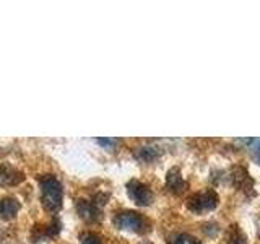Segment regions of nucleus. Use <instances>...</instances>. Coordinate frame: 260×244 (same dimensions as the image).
<instances>
[{"mask_svg": "<svg viewBox=\"0 0 260 244\" xmlns=\"http://www.w3.org/2000/svg\"><path fill=\"white\" fill-rule=\"evenodd\" d=\"M81 244H103L101 238L94 233H86L81 236Z\"/></svg>", "mask_w": 260, "mask_h": 244, "instance_id": "12", "label": "nucleus"}, {"mask_svg": "<svg viewBox=\"0 0 260 244\" xmlns=\"http://www.w3.org/2000/svg\"><path fill=\"white\" fill-rule=\"evenodd\" d=\"M166 182H168L169 189L173 192H176V194L182 192L185 189V182H184V179H182V176H181V173H179L177 168H173V169L168 171Z\"/></svg>", "mask_w": 260, "mask_h": 244, "instance_id": "6", "label": "nucleus"}, {"mask_svg": "<svg viewBox=\"0 0 260 244\" xmlns=\"http://www.w3.org/2000/svg\"><path fill=\"white\" fill-rule=\"evenodd\" d=\"M114 225H116L119 230H124V231L142 233L145 228V220L140 217V214H137V211L125 210L114 217Z\"/></svg>", "mask_w": 260, "mask_h": 244, "instance_id": "2", "label": "nucleus"}, {"mask_svg": "<svg viewBox=\"0 0 260 244\" xmlns=\"http://www.w3.org/2000/svg\"><path fill=\"white\" fill-rule=\"evenodd\" d=\"M41 200L49 211H57L62 207V186L52 174H44L39 179Z\"/></svg>", "mask_w": 260, "mask_h": 244, "instance_id": "1", "label": "nucleus"}, {"mask_svg": "<svg viewBox=\"0 0 260 244\" xmlns=\"http://www.w3.org/2000/svg\"><path fill=\"white\" fill-rule=\"evenodd\" d=\"M159 155L158 148H154V146H142V148H138L135 151V157L142 161H151L154 160Z\"/></svg>", "mask_w": 260, "mask_h": 244, "instance_id": "9", "label": "nucleus"}, {"mask_svg": "<svg viewBox=\"0 0 260 244\" xmlns=\"http://www.w3.org/2000/svg\"><path fill=\"white\" fill-rule=\"evenodd\" d=\"M0 181H2V184H18L23 181V174L20 173V171H16L13 168H7L4 166L2 168V174H0Z\"/></svg>", "mask_w": 260, "mask_h": 244, "instance_id": "8", "label": "nucleus"}, {"mask_svg": "<svg viewBox=\"0 0 260 244\" xmlns=\"http://www.w3.org/2000/svg\"><path fill=\"white\" fill-rule=\"evenodd\" d=\"M98 143L100 145H112L114 140H109V138H98Z\"/></svg>", "mask_w": 260, "mask_h": 244, "instance_id": "13", "label": "nucleus"}, {"mask_svg": "<svg viewBox=\"0 0 260 244\" xmlns=\"http://www.w3.org/2000/svg\"><path fill=\"white\" fill-rule=\"evenodd\" d=\"M218 205V195L213 191H205L200 194H195L187 202V207L192 211H208L213 210Z\"/></svg>", "mask_w": 260, "mask_h": 244, "instance_id": "3", "label": "nucleus"}, {"mask_svg": "<svg viewBox=\"0 0 260 244\" xmlns=\"http://www.w3.org/2000/svg\"><path fill=\"white\" fill-rule=\"evenodd\" d=\"M20 210V202L13 197H5L0 203V215L4 220H12Z\"/></svg>", "mask_w": 260, "mask_h": 244, "instance_id": "5", "label": "nucleus"}, {"mask_svg": "<svg viewBox=\"0 0 260 244\" xmlns=\"http://www.w3.org/2000/svg\"><path fill=\"white\" fill-rule=\"evenodd\" d=\"M174 244H200V242L190 234H177L174 238Z\"/></svg>", "mask_w": 260, "mask_h": 244, "instance_id": "11", "label": "nucleus"}, {"mask_svg": "<svg viewBox=\"0 0 260 244\" xmlns=\"http://www.w3.org/2000/svg\"><path fill=\"white\" fill-rule=\"evenodd\" d=\"M228 244H246V236L238 230V226H231L230 234H228Z\"/></svg>", "mask_w": 260, "mask_h": 244, "instance_id": "10", "label": "nucleus"}, {"mask_svg": "<svg viewBox=\"0 0 260 244\" xmlns=\"http://www.w3.org/2000/svg\"><path fill=\"white\" fill-rule=\"evenodd\" d=\"M258 150H260V143H258Z\"/></svg>", "mask_w": 260, "mask_h": 244, "instance_id": "15", "label": "nucleus"}, {"mask_svg": "<svg viewBox=\"0 0 260 244\" xmlns=\"http://www.w3.org/2000/svg\"><path fill=\"white\" fill-rule=\"evenodd\" d=\"M140 244H151V242H146V241H143V242H140Z\"/></svg>", "mask_w": 260, "mask_h": 244, "instance_id": "14", "label": "nucleus"}, {"mask_svg": "<svg viewBox=\"0 0 260 244\" xmlns=\"http://www.w3.org/2000/svg\"><path fill=\"white\" fill-rule=\"evenodd\" d=\"M77 210L80 217L83 220H88V222H94V220L98 218V208L93 202H86V200H80L77 203Z\"/></svg>", "mask_w": 260, "mask_h": 244, "instance_id": "7", "label": "nucleus"}, {"mask_svg": "<svg viewBox=\"0 0 260 244\" xmlns=\"http://www.w3.org/2000/svg\"><path fill=\"white\" fill-rule=\"evenodd\" d=\"M127 192L128 197L138 205H150L153 202V192L150 191V187L140 181H135V179L127 184Z\"/></svg>", "mask_w": 260, "mask_h": 244, "instance_id": "4", "label": "nucleus"}]
</instances>
